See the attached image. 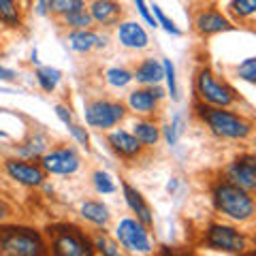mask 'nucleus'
Returning a JSON list of instances; mask_svg holds the SVG:
<instances>
[{"instance_id": "15", "label": "nucleus", "mask_w": 256, "mask_h": 256, "mask_svg": "<svg viewBox=\"0 0 256 256\" xmlns=\"http://www.w3.org/2000/svg\"><path fill=\"white\" fill-rule=\"evenodd\" d=\"M109 146L114 148L116 154L124 156V158H134L139 156L141 152V143L137 141L132 132H126V130H114L109 134Z\"/></svg>"}, {"instance_id": "4", "label": "nucleus", "mask_w": 256, "mask_h": 256, "mask_svg": "<svg viewBox=\"0 0 256 256\" xmlns=\"http://www.w3.org/2000/svg\"><path fill=\"white\" fill-rule=\"evenodd\" d=\"M50 235H54V252L60 256H90L92 246L77 228H66V226H54L50 228Z\"/></svg>"}, {"instance_id": "7", "label": "nucleus", "mask_w": 256, "mask_h": 256, "mask_svg": "<svg viewBox=\"0 0 256 256\" xmlns=\"http://www.w3.org/2000/svg\"><path fill=\"white\" fill-rule=\"evenodd\" d=\"M116 237L128 252H137V254H150L152 252V244H150V235L146 226L139 220L132 218H124L118 224L116 228Z\"/></svg>"}, {"instance_id": "12", "label": "nucleus", "mask_w": 256, "mask_h": 256, "mask_svg": "<svg viewBox=\"0 0 256 256\" xmlns=\"http://www.w3.org/2000/svg\"><path fill=\"white\" fill-rule=\"evenodd\" d=\"M90 18L92 22H98L102 26H116L122 20V4L116 0H94L90 4Z\"/></svg>"}, {"instance_id": "38", "label": "nucleus", "mask_w": 256, "mask_h": 256, "mask_svg": "<svg viewBox=\"0 0 256 256\" xmlns=\"http://www.w3.org/2000/svg\"><path fill=\"white\" fill-rule=\"evenodd\" d=\"M13 77H15V73H13V70L4 68V66H0V79H13Z\"/></svg>"}, {"instance_id": "39", "label": "nucleus", "mask_w": 256, "mask_h": 256, "mask_svg": "<svg viewBox=\"0 0 256 256\" xmlns=\"http://www.w3.org/2000/svg\"><path fill=\"white\" fill-rule=\"evenodd\" d=\"M6 216H9V207H6L4 203H0V222H2Z\"/></svg>"}, {"instance_id": "22", "label": "nucleus", "mask_w": 256, "mask_h": 256, "mask_svg": "<svg viewBox=\"0 0 256 256\" xmlns=\"http://www.w3.org/2000/svg\"><path fill=\"white\" fill-rule=\"evenodd\" d=\"M132 134L137 137V141L141 146H156V141L160 137L158 126L152 122H137L132 126Z\"/></svg>"}, {"instance_id": "27", "label": "nucleus", "mask_w": 256, "mask_h": 256, "mask_svg": "<svg viewBox=\"0 0 256 256\" xmlns=\"http://www.w3.org/2000/svg\"><path fill=\"white\" fill-rule=\"evenodd\" d=\"M45 148H47V139L43 134H36V137H32V141L28 143V148H22L20 152L28 158H34V156H41L45 152Z\"/></svg>"}, {"instance_id": "31", "label": "nucleus", "mask_w": 256, "mask_h": 256, "mask_svg": "<svg viewBox=\"0 0 256 256\" xmlns=\"http://www.w3.org/2000/svg\"><path fill=\"white\" fill-rule=\"evenodd\" d=\"M162 77L166 79V86H169V94L171 98H178V84H175V68L171 60L162 62Z\"/></svg>"}, {"instance_id": "1", "label": "nucleus", "mask_w": 256, "mask_h": 256, "mask_svg": "<svg viewBox=\"0 0 256 256\" xmlns=\"http://www.w3.org/2000/svg\"><path fill=\"white\" fill-rule=\"evenodd\" d=\"M196 111L207 128L222 139H246L252 132V124L246 118L226 111V107H212V105H196Z\"/></svg>"}, {"instance_id": "26", "label": "nucleus", "mask_w": 256, "mask_h": 256, "mask_svg": "<svg viewBox=\"0 0 256 256\" xmlns=\"http://www.w3.org/2000/svg\"><path fill=\"white\" fill-rule=\"evenodd\" d=\"M132 82V73L126 68H109L107 70V84L114 88H124Z\"/></svg>"}, {"instance_id": "24", "label": "nucleus", "mask_w": 256, "mask_h": 256, "mask_svg": "<svg viewBox=\"0 0 256 256\" xmlns=\"http://www.w3.org/2000/svg\"><path fill=\"white\" fill-rule=\"evenodd\" d=\"M228 9L239 20H250L256 13V0H233Z\"/></svg>"}, {"instance_id": "5", "label": "nucleus", "mask_w": 256, "mask_h": 256, "mask_svg": "<svg viewBox=\"0 0 256 256\" xmlns=\"http://www.w3.org/2000/svg\"><path fill=\"white\" fill-rule=\"evenodd\" d=\"M205 244L210 246L212 250H218V252L242 254L248 248V239L239 233L235 226H228V224H212L210 230H207Z\"/></svg>"}, {"instance_id": "14", "label": "nucleus", "mask_w": 256, "mask_h": 256, "mask_svg": "<svg viewBox=\"0 0 256 256\" xmlns=\"http://www.w3.org/2000/svg\"><path fill=\"white\" fill-rule=\"evenodd\" d=\"M122 190H124V198H126V203L128 207L132 210V214H137V220L143 224V226H152L154 224V218H152V212H150V207L148 203L143 201V196H141V192L139 190H134L130 184H122Z\"/></svg>"}, {"instance_id": "40", "label": "nucleus", "mask_w": 256, "mask_h": 256, "mask_svg": "<svg viewBox=\"0 0 256 256\" xmlns=\"http://www.w3.org/2000/svg\"><path fill=\"white\" fill-rule=\"evenodd\" d=\"M0 137H4V132H2V130H0Z\"/></svg>"}, {"instance_id": "19", "label": "nucleus", "mask_w": 256, "mask_h": 256, "mask_svg": "<svg viewBox=\"0 0 256 256\" xmlns=\"http://www.w3.org/2000/svg\"><path fill=\"white\" fill-rule=\"evenodd\" d=\"M132 79H137L143 86H154L162 79V66L156 60H143L132 73Z\"/></svg>"}, {"instance_id": "8", "label": "nucleus", "mask_w": 256, "mask_h": 256, "mask_svg": "<svg viewBox=\"0 0 256 256\" xmlns=\"http://www.w3.org/2000/svg\"><path fill=\"white\" fill-rule=\"evenodd\" d=\"M124 118V107L114 100H94L86 107V122L92 128H114Z\"/></svg>"}, {"instance_id": "16", "label": "nucleus", "mask_w": 256, "mask_h": 256, "mask_svg": "<svg viewBox=\"0 0 256 256\" xmlns=\"http://www.w3.org/2000/svg\"><path fill=\"white\" fill-rule=\"evenodd\" d=\"M68 47L73 52L86 54V52L96 50V47H105V38L98 36L96 32H90L88 28H84V30H75L68 34Z\"/></svg>"}, {"instance_id": "34", "label": "nucleus", "mask_w": 256, "mask_h": 256, "mask_svg": "<svg viewBox=\"0 0 256 256\" xmlns=\"http://www.w3.org/2000/svg\"><path fill=\"white\" fill-rule=\"evenodd\" d=\"M134 4H137V9H139V13H141V18L146 20V24L148 26H152V28H156L158 24H156V20H154V15L150 13V9H148V4H146V0H134Z\"/></svg>"}, {"instance_id": "20", "label": "nucleus", "mask_w": 256, "mask_h": 256, "mask_svg": "<svg viewBox=\"0 0 256 256\" xmlns=\"http://www.w3.org/2000/svg\"><path fill=\"white\" fill-rule=\"evenodd\" d=\"M64 22H66V26L77 28V30H84L90 26L92 18H90V13L86 11L84 0H73V6L68 9V13H64Z\"/></svg>"}, {"instance_id": "2", "label": "nucleus", "mask_w": 256, "mask_h": 256, "mask_svg": "<svg viewBox=\"0 0 256 256\" xmlns=\"http://www.w3.org/2000/svg\"><path fill=\"white\" fill-rule=\"evenodd\" d=\"M214 203L216 210L222 216L235 220L246 222L254 216V198L248 190L239 188L233 182H222L214 188Z\"/></svg>"}, {"instance_id": "33", "label": "nucleus", "mask_w": 256, "mask_h": 256, "mask_svg": "<svg viewBox=\"0 0 256 256\" xmlns=\"http://www.w3.org/2000/svg\"><path fill=\"white\" fill-rule=\"evenodd\" d=\"M70 6H73V0H47V11H52L54 15L68 13Z\"/></svg>"}, {"instance_id": "36", "label": "nucleus", "mask_w": 256, "mask_h": 256, "mask_svg": "<svg viewBox=\"0 0 256 256\" xmlns=\"http://www.w3.org/2000/svg\"><path fill=\"white\" fill-rule=\"evenodd\" d=\"M56 116H58V118L62 120V122L66 124V126H70V124H73V116L68 114V109H66V107L58 105V107H56Z\"/></svg>"}, {"instance_id": "6", "label": "nucleus", "mask_w": 256, "mask_h": 256, "mask_svg": "<svg viewBox=\"0 0 256 256\" xmlns=\"http://www.w3.org/2000/svg\"><path fill=\"white\" fill-rule=\"evenodd\" d=\"M196 92L203 102L212 107H230L235 102V94L228 86L218 82L210 70H201L196 77Z\"/></svg>"}, {"instance_id": "9", "label": "nucleus", "mask_w": 256, "mask_h": 256, "mask_svg": "<svg viewBox=\"0 0 256 256\" xmlns=\"http://www.w3.org/2000/svg\"><path fill=\"white\" fill-rule=\"evenodd\" d=\"M41 169L54 175H70L79 169V156L75 154V150H68V148L52 150L43 154Z\"/></svg>"}, {"instance_id": "18", "label": "nucleus", "mask_w": 256, "mask_h": 256, "mask_svg": "<svg viewBox=\"0 0 256 256\" xmlns=\"http://www.w3.org/2000/svg\"><path fill=\"white\" fill-rule=\"evenodd\" d=\"M128 105L137 114H154L158 107V98L152 90H134L128 96Z\"/></svg>"}, {"instance_id": "28", "label": "nucleus", "mask_w": 256, "mask_h": 256, "mask_svg": "<svg viewBox=\"0 0 256 256\" xmlns=\"http://www.w3.org/2000/svg\"><path fill=\"white\" fill-rule=\"evenodd\" d=\"M94 186L98 192H102V194H111V192H116V184L111 182V178L107 173H102V171H96L94 173Z\"/></svg>"}, {"instance_id": "10", "label": "nucleus", "mask_w": 256, "mask_h": 256, "mask_svg": "<svg viewBox=\"0 0 256 256\" xmlns=\"http://www.w3.org/2000/svg\"><path fill=\"white\" fill-rule=\"evenodd\" d=\"M228 180L237 184L239 188L252 192L256 188V158L242 156L228 166Z\"/></svg>"}, {"instance_id": "23", "label": "nucleus", "mask_w": 256, "mask_h": 256, "mask_svg": "<svg viewBox=\"0 0 256 256\" xmlns=\"http://www.w3.org/2000/svg\"><path fill=\"white\" fill-rule=\"evenodd\" d=\"M60 70L58 68H52V66H41L36 70V82L38 86L43 88L45 92H54L56 86L60 84Z\"/></svg>"}, {"instance_id": "11", "label": "nucleus", "mask_w": 256, "mask_h": 256, "mask_svg": "<svg viewBox=\"0 0 256 256\" xmlns=\"http://www.w3.org/2000/svg\"><path fill=\"white\" fill-rule=\"evenodd\" d=\"M4 166H6V173H9L15 182L24 184V186H41L45 180V171L41 166L24 162V160H6Z\"/></svg>"}, {"instance_id": "21", "label": "nucleus", "mask_w": 256, "mask_h": 256, "mask_svg": "<svg viewBox=\"0 0 256 256\" xmlns=\"http://www.w3.org/2000/svg\"><path fill=\"white\" fill-rule=\"evenodd\" d=\"M82 216L92 224H96V226H107L109 222V210L98 201H86L82 205Z\"/></svg>"}, {"instance_id": "25", "label": "nucleus", "mask_w": 256, "mask_h": 256, "mask_svg": "<svg viewBox=\"0 0 256 256\" xmlns=\"http://www.w3.org/2000/svg\"><path fill=\"white\" fill-rule=\"evenodd\" d=\"M0 22L9 24V26L20 24L18 2H15V0H0Z\"/></svg>"}, {"instance_id": "37", "label": "nucleus", "mask_w": 256, "mask_h": 256, "mask_svg": "<svg viewBox=\"0 0 256 256\" xmlns=\"http://www.w3.org/2000/svg\"><path fill=\"white\" fill-rule=\"evenodd\" d=\"M36 13L47 15V0H36Z\"/></svg>"}, {"instance_id": "32", "label": "nucleus", "mask_w": 256, "mask_h": 256, "mask_svg": "<svg viewBox=\"0 0 256 256\" xmlns=\"http://www.w3.org/2000/svg\"><path fill=\"white\" fill-rule=\"evenodd\" d=\"M94 248H96L98 252L107 254V256H118V254H120V248H118L114 242L105 239V237H96V239H94Z\"/></svg>"}, {"instance_id": "30", "label": "nucleus", "mask_w": 256, "mask_h": 256, "mask_svg": "<svg viewBox=\"0 0 256 256\" xmlns=\"http://www.w3.org/2000/svg\"><path fill=\"white\" fill-rule=\"evenodd\" d=\"M237 75L242 79H246L248 84H256V60L254 58L244 60L242 64H239V68H237Z\"/></svg>"}, {"instance_id": "17", "label": "nucleus", "mask_w": 256, "mask_h": 256, "mask_svg": "<svg viewBox=\"0 0 256 256\" xmlns=\"http://www.w3.org/2000/svg\"><path fill=\"white\" fill-rule=\"evenodd\" d=\"M196 28L198 32L203 34H216V32H224V30H230V22L224 18L222 13L218 11H205L196 18Z\"/></svg>"}, {"instance_id": "13", "label": "nucleus", "mask_w": 256, "mask_h": 256, "mask_svg": "<svg viewBox=\"0 0 256 256\" xmlns=\"http://www.w3.org/2000/svg\"><path fill=\"white\" fill-rule=\"evenodd\" d=\"M118 41L128 50H146L148 47V32L137 22H124L118 26Z\"/></svg>"}, {"instance_id": "29", "label": "nucleus", "mask_w": 256, "mask_h": 256, "mask_svg": "<svg viewBox=\"0 0 256 256\" xmlns=\"http://www.w3.org/2000/svg\"><path fill=\"white\" fill-rule=\"evenodd\" d=\"M152 9H154V15H156V24H160V26H162L166 32H169V34H175V36H180L182 34V32H180V28L178 26H175V24L169 20V18H166V15L162 13V9H160V6L158 4H152Z\"/></svg>"}, {"instance_id": "3", "label": "nucleus", "mask_w": 256, "mask_h": 256, "mask_svg": "<svg viewBox=\"0 0 256 256\" xmlns=\"http://www.w3.org/2000/svg\"><path fill=\"white\" fill-rule=\"evenodd\" d=\"M47 250L43 237L26 226H0V252L13 256H38Z\"/></svg>"}, {"instance_id": "35", "label": "nucleus", "mask_w": 256, "mask_h": 256, "mask_svg": "<svg viewBox=\"0 0 256 256\" xmlns=\"http://www.w3.org/2000/svg\"><path fill=\"white\" fill-rule=\"evenodd\" d=\"M68 130H70V134L82 143V146H88V132H86V128H82V126H77V124H70L68 126Z\"/></svg>"}]
</instances>
